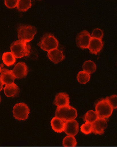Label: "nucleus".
<instances>
[{
	"label": "nucleus",
	"mask_w": 117,
	"mask_h": 147,
	"mask_svg": "<svg viewBox=\"0 0 117 147\" xmlns=\"http://www.w3.org/2000/svg\"><path fill=\"white\" fill-rule=\"evenodd\" d=\"M13 114L16 119L25 121L28 118L30 110L28 106L24 103L16 104L13 108Z\"/></svg>",
	"instance_id": "423d86ee"
},
{
	"label": "nucleus",
	"mask_w": 117,
	"mask_h": 147,
	"mask_svg": "<svg viewBox=\"0 0 117 147\" xmlns=\"http://www.w3.org/2000/svg\"><path fill=\"white\" fill-rule=\"evenodd\" d=\"M32 6L31 1H18L17 8L19 11L21 12L27 11Z\"/></svg>",
	"instance_id": "aec40b11"
},
{
	"label": "nucleus",
	"mask_w": 117,
	"mask_h": 147,
	"mask_svg": "<svg viewBox=\"0 0 117 147\" xmlns=\"http://www.w3.org/2000/svg\"><path fill=\"white\" fill-rule=\"evenodd\" d=\"M99 118L96 112L91 110L88 111L84 116V120L87 123L92 124Z\"/></svg>",
	"instance_id": "6ab92c4d"
},
{
	"label": "nucleus",
	"mask_w": 117,
	"mask_h": 147,
	"mask_svg": "<svg viewBox=\"0 0 117 147\" xmlns=\"http://www.w3.org/2000/svg\"><path fill=\"white\" fill-rule=\"evenodd\" d=\"M36 33V29L33 26L30 25L20 26L17 31L18 38L19 40L24 42H29L33 40Z\"/></svg>",
	"instance_id": "7ed1b4c3"
},
{
	"label": "nucleus",
	"mask_w": 117,
	"mask_h": 147,
	"mask_svg": "<svg viewBox=\"0 0 117 147\" xmlns=\"http://www.w3.org/2000/svg\"><path fill=\"white\" fill-rule=\"evenodd\" d=\"M65 125V121L57 117H54L51 121V127L56 133H61L64 131Z\"/></svg>",
	"instance_id": "2eb2a0df"
},
{
	"label": "nucleus",
	"mask_w": 117,
	"mask_h": 147,
	"mask_svg": "<svg viewBox=\"0 0 117 147\" xmlns=\"http://www.w3.org/2000/svg\"><path fill=\"white\" fill-rule=\"evenodd\" d=\"M107 126V122L104 119L98 118L92 124V132L95 134L102 135Z\"/></svg>",
	"instance_id": "1a4fd4ad"
},
{
	"label": "nucleus",
	"mask_w": 117,
	"mask_h": 147,
	"mask_svg": "<svg viewBox=\"0 0 117 147\" xmlns=\"http://www.w3.org/2000/svg\"><path fill=\"white\" fill-rule=\"evenodd\" d=\"M96 113L99 118H109L112 114L113 109L106 99L98 101L96 106Z\"/></svg>",
	"instance_id": "39448f33"
},
{
	"label": "nucleus",
	"mask_w": 117,
	"mask_h": 147,
	"mask_svg": "<svg viewBox=\"0 0 117 147\" xmlns=\"http://www.w3.org/2000/svg\"><path fill=\"white\" fill-rule=\"evenodd\" d=\"M18 1H5V5L9 8H15L17 7Z\"/></svg>",
	"instance_id": "a878e982"
},
{
	"label": "nucleus",
	"mask_w": 117,
	"mask_h": 147,
	"mask_svg": "<svg viewBox=\"0 0 117 147\" xmlns=\"http://www.w3.org/2000/svg\"><path fill=\"white\" fill-rule=\"evenodd\" d=\"M79 131V124L75 120L70 121L65 123L64 131L69 136H75L76 135Z\"/></svg>",
	"instance_id": "9d476101"
},
{
	"label": "nucleus",
	"mask_w": 117,
	"mask_h": 147,
	"mask_svg": "<svg viewBox=\"0 0 117 147\" xmlns=\"http://www.w3.org/2000/svg\"><path fill=\"white\" fill-rule=\"evenodd\" d=\"M77 144L76 140L72 136H67L63 140V145L64 147H76Z\"/></svg>",
	"instance_id": "412c9836"
},
{
	"label": "nucleus",
	"mask_w": 117,
	"mask_h": 147,
	"mask_svg": "<svg viewBox=\"0 0 117 147\" xmlns=\"http://www.w3.org/2000/svg\"><path fill=\"white\" fill-rule=\"evenodd\" d=\"M1 67L0 66V72H1Z\"/></svg>",
	"instance_id": "c85d7f7f"
},
{
	"label": "nucleus",
	"mask_w": 117,
	"mask_h": 147,
	"mask_svg": "<svg viewBox=\"0 0 117 147\" xmlns=\"http://www.w3.org/2000/svg\"><path fill=\"white\" fill-rule=\"evenodd\" d=\"M78 81L81 84H86L90 81V75L84 71L78 72L77 77Z\"/></svg>",
	"instance_id": "4be33fe9"
},
{
	"label": "nucleus",
	"mask_w": 117,
	"mask_h": 147,
	"mask_svg": "<svg viewBox=\"0 0 117 147\" xmlns=\"http://www.w3.org/2000/svg\"><path fill=\"white\" fill-rule=\"evenodd\" d=\"M47 55L51 61L55 64L62 61L65 58L62 51L57 49L49 51Z\"/></svg>",
	"instance_id": "4468645a"
},
{
	"label": "nucleus",
	"mask_w": 117,
	"mask_h": 147,
	"mask_svg": "<svg viewBox=\"0 0 117 147\" xmlns=\"http://www.w3.org/2000/svg\"><path fill=\"white\" fill-rule=\"evenodd\" d=\"M91 35L92 38L101 39L103 38L104 33L100 29L96 28L94 30Z\"/></svg>",
	"instance_id": "393cba45"
},
{
	"label": "nucleus",
	"mask_w": 117,
	"mask_h": 147,
	"mask_svg": "<svg viewBox=\"0 0 117 147\" xmlns=\"http://www.w3.org/2000/svg\"><path fill=\"white\" fill-rule=\"evenodd\" d=\"M55 117L60 118L64 121L75 119L77 117V111L70 105L57 107L55 113Z\"/></svg>",
	"instance_id": "f03ea898"
},
{
	"label": "nucleus",
	"mask_w": 117,
	"mask_h": 147,
	"mask_svg": "<svg viewBox=\"0 0 117 147\" xmlns=\"http://www.w3.org/2000/svg\"><path fill=\"white\" fill-rule=\"evenodd\" d=\"M1 96H0V104H1Z\"/></svg>",
	"instance_id": "cd10ccee"
},
{
	"label": "nucleus",
	"mask_w": 117,
	"mask_h": 147,
	"mask_svg": "<svg viewBox=\"0 0 117 147\" xmlns=\"http://www.w3.org/2000/svg\"><path fill=\"white\" fill-rule=\"evenodd\" d=\"M0 75V80L4 84L9 85L14 83L15 80L14 76L12 70H9L6 69H3Z\"/></svg>",
	"instance_id": "f8f14e48"
},
{
	"label": "nucleus",
	"mask_w": 117,
	"mask_h": 147,
	"mask_svg": "<svg viewBox=\"0 0 117 147\" xmlns=\"http://www.w3.org/2000/svg\"><path fill=\"white\" fill-rule=\"evenodd\" d=\"M91 38L90 33L86 30H83L77 37V45L81 49H88Z\"/></svg>",
	"instance_id": "0eeeda50"
},
{
	"label": "nucleus",
	"mask_w": 117,
	"mask_h": 147,
	"mask_svg": "<svg viewBox=\"0 0 117 147\" xmlns=\"http://www.w3.org/2000/svg\"><path fill=\"white\" fill-rule=\"evenodd\" d=\"M54 103L57 107L69 105L70 98L69 95L66 93H59L56 96Z\"/></svg>",
	"instance_id": "ddd939ff"
},
{
	"label": "nucleus",
	"mask_w": 117,
	"mask_h": 147,
	"mask_svg": "<svg viewBox=\"0 0 117 147\" xmlns=\"http://www.w3.org/2000/svg\"><path fill=\"white\" fill-rule=\"evenodd\" d=\"M2 59L4 64L7 66L13 65L16 61L15 57L12 53L9 52L3 53Z\"/></svg>",
	"instance_id": "f3484780"
},
{
	"label": "nucleus",
	"mask_w": 117,
	"mask_h": 147,
	"mask_svg": "<svg viewBox=\"0 0 117 147\" xmlns=\"http://www.w3.org/2000/svg\"><path fill=\"white\" fill-rule=\"evenodd\" d=\"M83 69L89 74H92L96 70V63L91 60H88L84 63L83 65Z\"/></svg>",
	"instance_id": "a211bd4d"
},
{
	"label": "nucleus",
	"mask_w": 117,
	"mask_h": 147,
	"mask_svg": "<svg viewBox=\"0 0 117 147\" xmlns=\"http://www.w3.org/2000/svg\"><path fill=\"white\" fill-rule=\"evenodd\" d=\"M31 47L27 43L20 40L14 41L10 46L12 54L16 58H21L29 56L30 53Z\"/></svg>",
	"instance_id": "f257e3e1"
},
{
	"label": "nucleus",
	"mask_w": 117,
	"mask_h": 147,
	"mask_svg": "<svg viewBox=\"0 0 117 147\" xmlns=\"http://www.w3.org/2000/svg\"><path fill=\"white\" fill-rule=\"evenodd\" d=\"M81 131L84 134H90L92 132V124L86 122L81 127Z\"/></svg>",
	"instance_id": "5701e85b"
},
{
	"label": "nucleus",
	"mask_w": 117,
	"mask_h": 147,
	"mask_svg": "<svg viewBox=\"0 0 117 147\" xmlns=\"http://www.w3.org/2000/svg\"><path fill=\"white\" fill-rule=\"evenodd\" d=\"M4 94L7 97H14L17 96L20 92L19 87L15 83L5 86Z\"/></svg>",
	"instance_id": "dca6fc26"
},
{
	"label": "nucleus",
	"mask_w": 117,
	"mask_h": 147,
	"mask_svg": "<svg viewBox=\"0 0 117 147\" xmlns=\"http://www.w3.org/2000/svg\"><path fill=\"white\" fill-rule=\"evenodd\" d=\"M3 84L2 82H1V80H0V91H1L3 89Z\"/></svg>",
	"instance_id": "bb28decb"
},
{
	"label": "nucleus",
	"mask_w": 117,
	"mask_h": 147,
	"mask_svg": "<svg viewBox=\"0 0 117 147\" xmlns=\"http://www.w3.org/2000/svg\"><path fill=\"white\" fill-rule=\"evenodd\" d=\"M58 40L55 37L50 34H47L41 38L38 45L43 51H49L52 50L57 49L58 47Z\"/></svg>",
	"instance_id": "20e7f679"
},
{
	"label": "nucleus",
	"mask_w": 117,
	"mask_h": 147,
	"mask_svg": "<svg viewBox=\"0 0 117 147\" xmlns=\"http://www.w3.org/2000/svg\"><path fill=\"white\" fill-rule=\"evenodd\" d=\"M117 98L116 94H114L106 98L113 109H117Z\"/></svg>",
	"instance_id": "b1692460"
},
{
	"label": "nucleus",
	"mask_w": 117,
	"mask_h": 147,
	"mask_svg": "<svg viewBox=\"0 0 117 147\" xmlns=\"http://www.w3.org/2000/svg\"><path fill=\"white\" fill-rule=\"evenodd\" d=\"M103 45L101 39L91 37L88 49L91 54L97 55L103 48Z\"/></svg>",
	"instance_id": "9b49d317"
},
{
	"label": "nucleus",
	"mask_w": 117,
	"mask_h": 147,
	"mask_svg": "<svg viewBox=\"0 0 117 147\" xmlns=\"http://www.w3.org/2000/svg\"><path fill=\"white\" fill-rule=\"evenodd\" d=\"M12 71L15 78L22 79L27 75L28 69L25 63L20 62L17 63Z\"/></svg>",
	"instance_id": "6e6552de"
}]
</instances>
